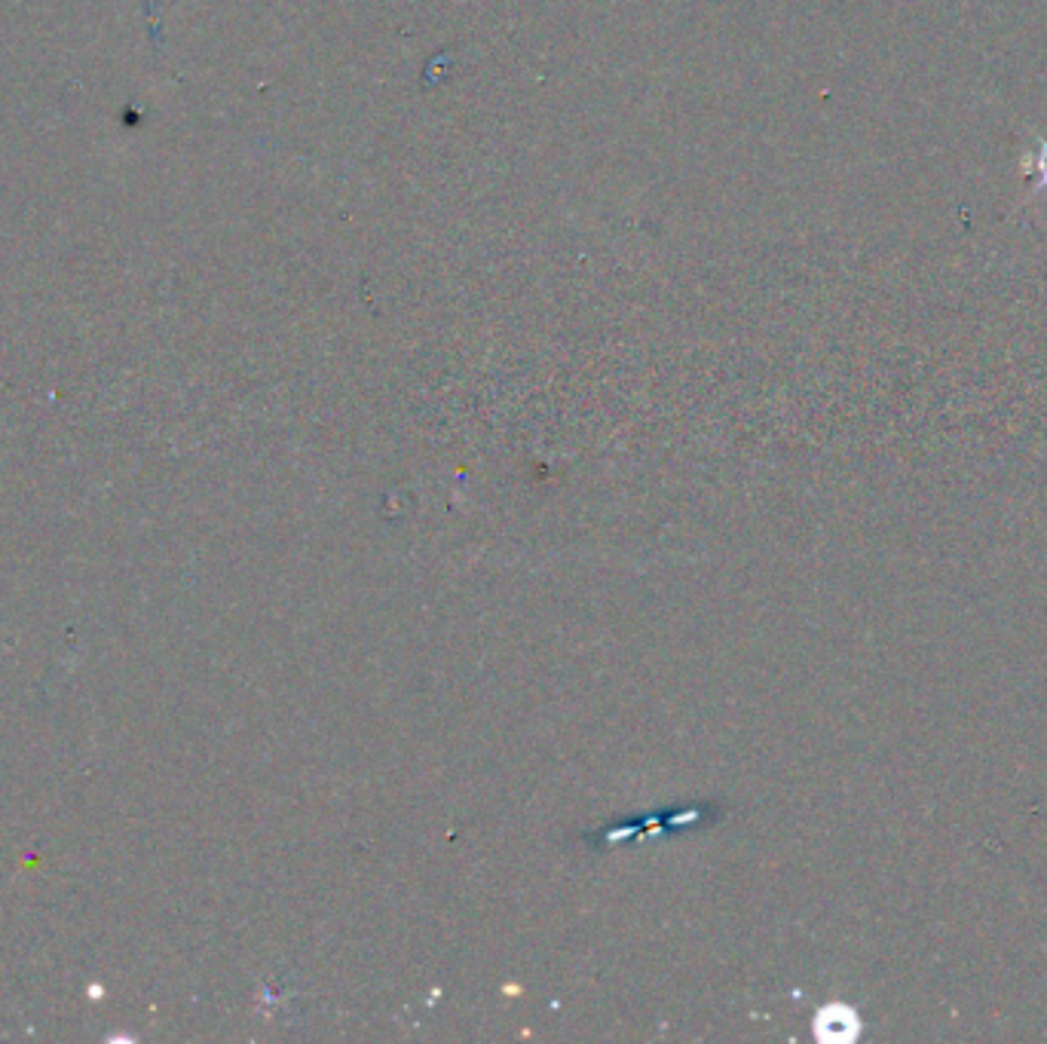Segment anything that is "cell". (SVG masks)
Returning a JSON list of instances; mask_svg holds the SVG:
<instances>
[{
  "label": "cell",
  "instance_id": "cell-1",
  "mask_svg": "<svg viewBox=\"0 0 1047 1044\" xmlns=\"http://www.w3.org/2000/svg\"><path fill=\"white\" fill-rule=\"evenodd\" d=\"M1041 175H1044V178H1047V151H1044V154H1041Z\"/></svg>",
  "mask_w": 1047,
  "mask_h": 1044
}]
</instances>
